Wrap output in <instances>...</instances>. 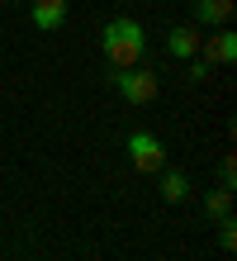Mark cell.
<instances>
[{
	"instance_id": "6da1fadb",
	"label": "cell",
	"mask_w": 237,
	"mask_h": 261,
	"mask_svg": "<svg viewBox=\"0 0 237 261\" xmlns=\"http://www.w3.org/2000/svg\"><path fill=\"white\" fill-rule=\"evenodd\" d=\"M100 53H104V62L114 71L138 67L142 57H147V34H142V24L133 19V14H114V19L100 29Z\"/></svg>"
},
{
	"instance_id": "7a4b0ae2",
	"label": "cell",
	"mask_w": 237,
	"mask_h": 261,
	"mask_svg": "<svg viewBox=\"0 0 237 261\" xmlns=\"http://www.w3.org/2000/svg\"><path fill=\"white\" fill-rule=\"evenodd\" d=\"M123 152H128L133 171H142V176H156L166 166V143L156 133H147V128H133L128 138H123Z\"/></svg>"
},
{
	"instance_id": "3957f363",
	"label": "cell",
	"mask_w": 237,
	"mask_h": 261,
	"mask_svg": "<svg viewBox=\"0 0 237 261\" xmlns=\"http://www.w3.org/2000/svg\"><path fill=\"white\" fill-rule=\"evenodd\" d=\"M109 81H114V90H119L128 105H152V100H156V90H162L156 71H152V67H142V62L128 67V71H114Z\"/></svg>"
},
{
	"instance_id": "277c9868",
	"label": "cell",
	"mask_w": 237,
	"mask_h": 261,
	"mask_svg": "<svg viewBox=\"0 0 237 261\" xmlns=\"http://www.w3.org/2000/svg\"><path fill=\"white\" fill-rule=\"evenodd\" d=\"M199 57L209 67H232L237 62V34L223 24V29H209V38H199Z\"/></svg>"
},
{
	"instance_id": "5b68a950",
	"label": "cell",
	"mask_w": 237,
	"mask_h": 261,
	"mask_svg": "<svg viewBox=\"0 0 237 261\" xmlns=\"http://www.w3.org/2000/svg\"><path fill=\"white\" fill-rule=\"evenodd\" d=\"M199 38H204V29H195V24H171L166 29V53L180 57V62H190V57H199Z\"/></svg>"
},
{
	"instance_id": "8992f818",
	"label": "cell",
	"mask_w": 237,
	"mask_h": 261,
	"mask_svg": "<svg viewBox=\"0 0 237 261\" xmlns=\"http://www.w3.org/2000/svg\"><path fill=\"white\" fill-rule=\"evenodd\" d=\"M195 5V29H223L232 19V0H190Z\"/></svg>"
},
{
	"instance_id": "52a82bcc",
	"label": "cell",
	"mask_w": 237,
	"mask_h": 261,
	"mask_svg": "<svg viewBox=\"0 0 237 261\" xmlns=\"http://www.w3.org/2000/svg\"><path fill=\"white\" fill-rule=\"evenodd\" d=\"M29 14H34V29L52 34V29H62V19H67V0H29Z\"/></svg>"
},
{
	"instance_id": "ba28073f",
	"label": "cell",
	"mask_w": 237,
	"mask_h": 261,
	"mask_svg": "<svg viewBox=\"0 0 237 261\" xmlns=\"http://www.w3.org/2000/svg\"><path fill=\"white\" fill-rule=\"evenodd\" d=\"M156 176H162V199H166V204H185V199H190V176L185 171H166V166H162Z\"/></svg>"
},
{
	"instance_id": "9c48e42d",
	"label": "cell",
	"mask_w": 237,
	"mask_h": 261,
	"mask_svg": "<svg viewBox=\"0 0 237 261\" xmlns=\"http://www.w3.org/2000/svg\"><path fill=\"white\" fill-rule=\"evenodd\" d=\"M199 209H204V219H209V223L228 219V214H232V190H209V195L199 199Z\"/></svg>"
},
{
	"instance_id": "30bf717a",
	"label": "cell",
	"mask_w": 237,
	"mask_h": 261,
	"mask_svg": "<svg viewBox=\"0 0 237 261\" xmlns=\"http://www.w3.org/2000/svg\"><path fill=\"white\" fill-rule=\"evenodd\" d=\"M218 190H237V162H232V152L218 162Z\"/></svg>"
},
{
	"instance_id": "8fae6325",
	"label": "cell",
	"mask_w": 237,
	"mask_h": 261,
	"mask_svg": "<svg viewBox=\"0 0 237 261\" xmlns=\"http://www.w3.org/2000/svg\"><path fill=\"white\" fill-rule=\"evenodd\" d=\"M218 247H223V252L237 247V223H232V214H228V219H218Z\"/></svg>"
},
{
	"instance_id": "7c38bea8",
	"label": "cell",
	"mask_w": 237,
	"mask_h": 261,
	"mask_svg": "<svg viewBox=\"0 0 237 261\" xmlns=\"http://www.w3.org/2000/svg\"><path fill=\"white\" fill-rule=\"evenodd\" d=\"M209 76V62L204 57H190V71H185V81H204Z\"/></svg>"
},
{
	"instance_id": "4fadbf2b",
	"label": "cell",
	"mask_w": 237,
	"mask_h": 261,
	"mask_svg": "<svg viewBox=\"0 0 237 261\" xmlns=\"http://www.w3.org/2000/svg\"><path fill=\"white\" fill-rule=\"evenodd\" d=\"M14 5H19V0H14Z\"/></svg>"
}]
</instances>
